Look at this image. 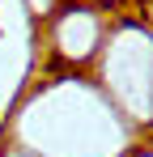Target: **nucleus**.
<instances>
[{"mask_svg": "<svg viewBox=\"0 0 153 157\" xmlns=\"http://www.w3.org/2000/svg\"><path fill=\"white\" fill-rule=\"evenodd\" d=\"M60 9L64 13H55V21H51L55 51L64 55V59H73V64H85L89 55L98 51V43H102L106 17H102L94 4H60Z\"/></svg>", "mask_w": 153, "mask_h": 157, "instance_id": "obj_1", "label": "nucleus"}]
</instances>
